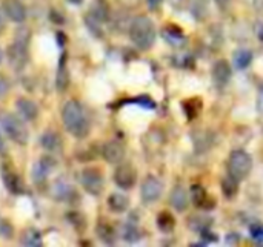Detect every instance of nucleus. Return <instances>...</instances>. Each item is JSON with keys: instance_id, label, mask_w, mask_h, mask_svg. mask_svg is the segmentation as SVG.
Instances as JSON below:
<instances>
[{"instance_id": "nucleus-1", "label": "nucleus", "mask_w": 263, "mask_h": 247, "mask_svg": "<svg viewBox=\"0 0 263 247\" xmlns=\"http://www.w3.org/2000/svg\"><path fill=\"white\" fill-rule=\"evenodd\" d=\"M62 120L65 129L76 138H86L91 129V123L86 117L83 106L77 100H69L62 111Z\"/></svg>"}, {"instance_id": "nucleus-2", "label": "nucleus", "mask_w": 263, "mask_h": 247, "mask_svg": "<svg viewBox=\"0 0 263 247\" xmlns=\"http://www.w3.org/2000/svg\"><path fill=\"white\" fill-rule=\"evenodd\" d=\"M129 38L139 49L142 51L149 49L156 40V29L153 20L146 15L136 17L129 26Z\"/></svg>"}, {"instance_id": "nucleus-3", "label": "nucleus", "mask_w": 263, "mask_h": 247, "mask_svg": "<svg viewBox=\"0 0 263 247\" xmlns=\"http://www.w3.org/2000/svg\"><path fill=\"white\" fill-rule=\"evenodd\" d=\"M29 35H31V32H29L28 28L18 29L15 32L14 43L8 49L9 63L17 71L23 69L25 65H26V61H28V46H29V38H31Z\"/></svg>"}, {"instance_id": "nucleus-4", "label": "nucleus", "mask_w": 263, "mask_h": 247, "mask_svg": "<svg viewBox=\"0 0 263 247\" xmlns=\"http://www.w3.org/2000/svg\"><path fill=\"white\" fill-rule=\"evenodd\" d=\"M0 126L14 143L20 146H25L28 143V138H29L28 129L23 125V121L17 118L15 115L9 112H0Z\"/></svg>"}, {"instance_id": "nucleus-5", "label": "nucleus", "mask_w": 263, "mask_h": 247, "mask_svg": "<svg viewBox=\"0 0 263 247\" xmlns=\"http://www.w3.org/2000/svg\"><path fill=\"white\" fill-rule=\"evenodd\" d=\"M253 169V158L245 151H234L228 158V172L237 181L245 180Z\"/></svg>"}, {"instance_id": "nucleus-6", "label": "nucleus", "mask_w": 263, "mask_h": 247, "mask_svg": "<svg viewBox=\"0 0 263 247\" xmlns=\"http://www.w3.org/2000/svg\"><path fill=\"white\" fill-rule=\"evenodd\" d=\"M80 183L83 186V189L94 195V197H99L102 192H103V188H105V180H103V175L100 174L99 169H94V168H89V169H85L80 175Z\"/></svg>"}, {"instance_id": "nucleus-7", "label": "nucleus", "mask_w": 263, "mask_h": 247, "mask_svg": "<svg viewBox=\"0 0 263 247\" xmlns=\"http://www.w3.org/2000/svg\"><path fill=\"white\" fill-rule=\"evenodd\" d=\"M114 181H116V184H117L120 189L128 191V189L134 188V184H136V181H137V172H136V169H134L131 164H128V163L119 164V168H117L116 172H114Z\"/></svg>"}, {"instance_id": "nucleus-8", "label": "nucleus", "mask_w": 263, "mask_h": 247, "mask_svg": "<svg viewBox=\"0 0 263 247\" xmlns=\"http://www.w3.org/2000/svg\"><path fill=\"white\" fill-rule=\"evenodd\" d=\"M162 192H163L162 183L153 175L146 177L145 181L142 183V200L148 204L156 203L162 197Z\"/></svg>"}, {"instance_id": "nucleus-9", "label": "nucleus", "mask_w": 263, "mask_h": 247, "mask_svg": "<svg viewBox=\"0 0 263 247\" xmlns=\"http://www.w3.org/2000/svg\"><path fill=\"white\" fill-rule=\"evenodd\" d=\"M102 155L106 160V163L109 164H120L125 158V148L120 141L117 140H111L108 141L103 149H102Z\"/></svg>"}, {"instance_id": "nucleus-10", "label": "nucleus", "mask_w": 263, "mask_h": 247, "mask_svg": "<svg viewBox=\"0 0 263 247\" xmlns=\"http://www.w3.org/2000/svg\"><path fill=\"white\" fill-rule=\"evenodd\" d=\"M3 11L15 23H22L26 18V9L20 0H3Z\"/></svg>"}, {"instance_id": "nucleus-11", "label": "nucleus", "mask_w": 263, "mask_h": 247, "mask_svg": "<svg viewBox=\"0 0 263 247\" xmlns=\"http://www.w3.org/2000/svg\"><path fill=\"white\" fill-rule=\"evenodd\" d=\"M2 178H3V183H5V186L8 188V191H9V192H12V194L18 195V194H22V192L25 191V188H23V183H22L20 177H18L12 169H9V168L3 166V168H2Z\"/></svg>"}, {"instance_id": "nucleus-12", "label": "nucleus", "mask_w": 263, "mask_h": 247, "mask_svg": "<svg viewBox=\"0 0 263 247\" xmlns=\"http://www.w3.org/2000/svg\"><path fill=\"white\" fill-rule=\"evenodd\" d=\"M231 66L227 60H217L214 68H213V78L219 86H225L228 85V81L231 80Z\"/></svg>"}, {"instance_id": "nucleus-13", "label": "nucleus", "mask_w": 263, "mask_h": 247, "mask_svg": "<svg viewBox=\"0 0 263 247\" xmlns=\"http://www.w3.org/2000/svg\"><path fill=\"white\" fill-rule=\"evenodd\" d=\"M15 108L18 111V114L22 115L23 120L26 121H32L37 118L39 115V108L37 105L32 101V100H28V98H18L17 103H15Z\"/></svg>"}, {"instance_id": "nucleus-14", "label": "nucleus", "mask_w": 263, "mask_h": 247, "mask_svg": "<svg viewBox=\"0 0 263 247\" xmlns=\"http://www.w3.org/2000/svg\"><path fill=\"white\" fill-rule=\"evenodd\" d=\"M191 200L197 208H203V209H213L216 206V200H211L205 189L200 184H194L191 188Z\"/></svg>"}, {"instance_id": "nucleus-15", "label": "nucleus", "mask_w": 263, "mask_h": 247, "mask_svg": "<svg viewBox=\"0 0 263 247\" xmlns=\"http://www.w3.org/2000/svg\"><path fill=\"white\" fill-rule=\"evenodd\" d=\"M188 201H190V197H188V192L183 186H176L171 192V197H170V203L171 206L177 211V212H183L186 208H188Z\"/></svg>"}, {"instance_id": "nucleus-16", "label": "nucleus", "mask_w": 263, "mask_h": 247, "mask_svg": "<svg viewBox=\"0 0 263 247\" xmlns=\"http://www.w3.org/2000/svg\"><path fill=\"white\" fill-rule=\"evenodd\" d=\"M54 166V163L51 161V158H42L37 164H34V169H32V178H34V183L42 186L45 181H46V177L51 171V168Z\"/></svg>"}, {"instance_id": "nucleus-17", "label": "nucleus", "mask_w": 263, "mask_h": 247, "mask_svg": "<svg viewBox=\"0 0 263 247\" xmlns=\"http://www.w3.org/2000/svg\"><path fill=\"white\" fill-rule=\"evenodd\" d=\"M55 85H57V91L63 92L68 89L69 85V74H68V68H66V54L62 55V60L59 63V71H57V78H55Z\"/></svg>"}, {"instance_id": "nucleus-18", "label": "nucleus", "mask_w": 263, "mask_h": 247, "mask_svg": "<svg viewBox=\"0 0 263 247\" xmlns=\"http://www.w3.org/2000/svg\"><path fill=\"white\" fill-rule=\"evenodd\" d=\"M108 206L112 212L116 214H122L128 209L129 206V200L126 195L123 194H111L109 198H108Z\"/></svg>"}, {"instance_id": "nucleus-19", "label": "nucleus", "mask_w": 263, "mask_h": 247, "mask_svg": "<svg viewBox=\"0 0 263 247\" xmlns=\"http://www.w3.org/2000/svg\"><path fill=\"white\" fill-rule=\"evenodd\" d=\"M42 146L49 152H55V151L62 149V138L59 137L57 132L46 131L42 137Z\"/></svg>"}, {"instance_id": "nucleus-20", "label": "nucleus", "mask_w": 263, "mask_h": 247, "mask_svg": "<svg viewBox=\"0 0 263 247\" xmlns=\"http://www.w3.org/2000/svg\"><path fill=\"white\" fill-rule=\"evenodd\" d=\"M72 194H76V192H74V189H72L68 183H65L63 180H57V181L54 183L52 195H54L57 200H62V201L69 200Z\"/></svg>"}, {"instance_id": "nucleus-21", "label": "nucleus", "mask_w": 263, "mask_h": 247, "mask_svg": "<svg viewBox=\"0 0 263 247\" xmlns=\"http://www.w3.org/2000/svg\"><path fill=\"white\" fill-rule=\"evenodd\" d=\"M22 244L26 247H40L42 244V235L39 231L35 229H28L23 235H22Z\"/></svg>"}, {"instance_id": "nucleus-22", "label": "nucleus", "mask_w": 263, "mask_h": 247, "mask_svg": "<svg viewBox=\"0 0 263 247\" xmlns=\"http://www.w3.org/2000/svg\"><path fill=\"white\" fill-rule=\"evenodd\" d=\"M253 60V54L248 49H239L234 52V65L237 69H247Z\"/></svg>"}, {"instance_id": "nucleus-23", "label": "nucleus", "mask_w": 263, "mask_h": 247, "mask_svg": "<svg viewBox=\"0 0 263 247\" xmlns=\"http://www.w3.org/2000/svg\"><path fill=\"white\" fill-rule=\"evenodd\" d=\"M157 226L162 232L165 234H170L174 231V226H176V221H174V217L168 212H162L159 217H157Z\"/></svg>"}, {"instance_id": "nucleus-24", "label": "nucleus", "mask_w": 263, "mask_h": 247, "mask_svg": "<svg viewBox=\"0 0 263 247\" xmlns=\"http://www.w3.org/2000/svg\"><path fill=\"white\" fill-rule=\"evenodd\" d=\"M89 15L94 17L97 22H105V20L108 18V6H106V3L102 2V0H97V2L92 5V8H91Z\"/></svg>"}, {"instance_id": "nucleus-25", "label": "nucleus", "mask_w": 263, "mask_h": 247, "mask_svg": "<svg viewBox=\"0 0 263 247\" xmlns=\"http://www.w3.org/2000/svg\"><path fill=\"white\" fill-rule=\"evenodd\" d=\"M222 191H223L225 197L233 198V197L237 194V191H239V181L230 175L228 178H225V180L222 181Z\"/></svg>"}, {"instance_id": "nucleus-26", "label": "nucleus", "mask_w": 263, "mask_h": 247, "mask_svg": "<svg viewBox=\"0 0 263 247\" xmlns=\"http://www.w3.org/2000/svg\"><path fill=\"white\" fill-rule=\"evenodd\" d=\"M97 234H99V237H100L105 243L112 244V241H114V232H112V229H111L108 224H100L99 229H97Z\"/></svg>"}, {"instance_id": "nucleus-27", "label": "nucleus", "mask_w": 263, "mask_h": 247, "mask_svg": "<svg viewBox=\"0 0 263 247\" xmlns=\"http://www.w3.org/2000/svg\"><path fill=\"white\" fill-rule=\"evenodd\" d=\"M12 235H14L12 226H11L5 218H0V237H3V238H11Z\"/></svg>"}, {"instance_id": "nucleus-28", "label": "nucleus", "mask_w": 263, "mask_h": 247, "mask_svg": "<svg viewBox=\"0 0 263 247\" xmlns=\"http://www.w3.org/2000/svg\"><path fill=\"white\" fill-rule=\"evenodd\" d=\"M136 103H139V105H142L143 108H148V109H153V108L156 106V103H154L148 95H140V97L136 100Z\"/></svg>"}, {"instance_id": "nucleus-29", "label": "nucleus", "mask_w": 263, "mask_h": 247, "mask_svg": "<svg viewBox=\"0 0 263 247\" xmlns=\"http://www.w3.org/2000/svg\"><path fill=\"white\" fill-rule=\"evenodd\" d=\"M9 91V81L5 75L0 74V98H3Z\"/></svg>"}, {"instance_id": "nucleus-30", "label": "nucleus", "mask_w": 263, "mask_h": 247, "mask_svg": "<svg viewBox=\"0 0 263 247\" xmlns=\"http://www.w3.org/2000/svg\"><path fill=\"white\" fill-rule=\"evenodd\" d=\"M174 9H185L190 3V0H168Z\"/></svg>"}, {"instance_id": "nucleus-31", "label": "nucleus", "mask_w": 263, "mask_h": 247, "mask_svg": "<svg viewBox=\"0 0 263 247\" xmlns=\"http://www.w3.org/2000/svg\"><path fill=\"white\" fill-rule=\"evenodd\" d=\"M6 28V14L3 11V6H0V34L5 31Z\"/></svg>"}, {"instance_id": "nucleus-32", "label": "nucleus", "mask_w": 263, "mask_h": 247, "mask_svg": "<svg viewBox=\"0 0 263 247\" xmlns=\"http://www.w3.org/2000/svg\"><path fill=\"white\" fill-rule=\"evenodd\" d=\"M148 2V6L151 8V9H157L162 3H163V0H146Z\"/></svg>"}, {"instance_id": "nucleus-33", "label": "nucleus", "mask_w": 263, "mask_h": 247, "mask_svg": "<svg viewBox=\"0 0 263 247\" xmlns=\"http://www.w3.org/2000/svg\"><path fill=\"white\" fill-rule=\"evenodd\" d=\"M216 3L219 5V8H222V9H225V8L228 6V3H230V0H216Z\"/></svg>"}, {"instance_id": "nucleus-34", "label": "nucleus", "mask_w": 263, "mask_h": 247, "mask_svg": "<svg viewBox=\"0 0 263 247\" xmlns=\"http://www.w3.org/2000/svg\"><path fill=\"white\" fill-rule=\"evenodd\" d=\"M6 152V148H5V143H3V138L0 135V154H5Z\"/></svg>"}, {"instance_id": "nucleus-35", "label": "nucleus", "mask_w": 263, "mask_h": 247, "mask_svg": "<svg viewBox=\"0 0 263 247\" xmlns=\"http://www.w3.org/2000/svg\"><path fill=\"white\" fill-rule=\"evenodd\" d=\"M259 111L263 112V91L262 94H260V97H259Z\"/></svg>"}, {"instance_id": "nucleus-36", "label": "nucleus", "mask_w": 263, "mask_h": 247, "mask_svg": "<svg viewBox=\"0 0 263 247\" xmlns=\"http://www.w3.org/2000/svg\"><path fill=\"white\" fill-rule=\"evenodd\" d=\"M259 38H260V40H263V26L260 28V31H259Z\"/></svg>"}, {"instance_id": "nucleus-37", "label": "nucleus", "mask_w": 263, "mask_h": 247, "mask_svg": "<svg viewBox=\"0 0 263 247\" xmlns=\"http://www.w3.org/2000/svg\"><path fill=\"white\" fill-rule=\"evenodd\" d=\"M2 60H3V52H2V49H0V63H2Z\"/></svg>"}]
</instances>
